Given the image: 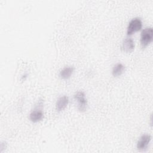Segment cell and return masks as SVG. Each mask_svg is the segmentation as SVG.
<instances>
[{"label": "cell", "mask_w": 153, "mask_h": 153, "mask_svg": "<svg viewBox=\"0 0 153 153\" xmlns=\"http://www.w3.org/2000/svg\"><path fill=\"white\" fill-rule=\"evenodd\" d=\"M142 27V22L139 17H136L130 20L127 27V35L130 36L140 30Z\"/></svg>", "instance_id": "2"}, {"label": "cell", "mask_w": 153, "mask_h": 153, "mask_svg": "<svg viewBox=\"0 0 153 153\" xmlns=\"http://www.w3.org/2000/svg\"><path fill=\"white\" fill-rule=\"evenodd\" d=\"M125 66L121 63H118L115 64L112 68V75L114 77H118L121 76L125 71Z\"/></svg>", "instance_id": "9"}, {"label": "cell", "mask_w": 153, "mask_h": 153, "mask_svg": "<svg viewBox=\"0 0 153 153\" xmlns=\"http://www.w3.org/2000/svg\"><path fill=\"white\" fill-rule=\"evenodd\" d=\"M69 103V98L66 96L60 97L56 103V109L58 112L65 109Z\"/></svg>", "instance_id": "6"}, {"label": "cell", "mask_w": 153, "mask_h": 153, "mask_svg": "<svg viewBox=\"0 0 153 153\" xmlns=\"http://www.w3.org/2000/svg\"><path fill=\"white\" fill-rule=\"evenodd\" d=\"M74 99L78 102V109L80 112H84L87 106V101L85 94L82 91H77L74 96Z\"/></svg>", "instance_id": "3"}, {"label": "cell", "mask_w": 153, "mask_h": 153, "mask_svg": "<svg viewBox=\"0 0 153 153\" xmlns=\"http://www.w3.org/2000/svg\"><path fill=\"white\" fill-rule=\"evenodd\" d=\"M153 30L151 27L145 28L140 34V45L142 48L146 47L152 41Z\"/></svg>", "instance_id": "1"}, {"label": "cell", "mask_w": 153, "mask_h": 153, "mask_svg": "<svg viewBox=\"0 0 153 153\" xmlns=\"http://www.w3.org/2000/svg\"><path fill=\"white\" fill-rule=\"evenodd\" d=\"M7 145H6V143L4 142H2L1 143V146H0V148H1V152H2V149H5Z\"/></svg>", "instance_id": "10"}, {"label": "cell", "mask_w": 153, "mask_h": 153, "mask_svg": "<svg viewBox=\"0 0 153 153\" xmlns=\"http://www.w3.org/2000/svg\"><path fill=\"white\" fill-rule=\"evenodd\" d=\"M121 48L124 52L127 53L133 51L134 49V42L133 39L130 38H126L122 43Z\"/></svg>", "instance_id": "5"}, {"label": "cell", "mask_w": 153, "mask_h": 153, "mask_svg": "<svg viewBox=\"0 0 153 153\" xmlns=\"http://www.w3.org/2000/svg\"><path fill=\"white\" fill-rule=\"evenodd\" d=\"M44 118V112L40 109H35L29 114V119L33 123H37L41 121Z\"/></svg>", "instance_id": "7"}, {"label": "cell", "mask_w": 153, "mask_h": 153, "mask_svg": "<svg viewBox=\"0 0 153 153\" xmlns=\"http://www.w3.org/2000/svg\"><path fill=\"white\" fill-rule=\"evenodd\" d=\"M74 68L72 66H66L63 68L59 73V76L63 79H69L73 74Z\"/></svg>", "instance_id": "8"}, {"label": "cell", "mask_w": 153, "mask_h": 153, "mask_svg": "<svg viewBox=\"0 0 153 153\" xmlns=\"http://www.w3.org/2000/svg\"><path fill=\"white\" fill-rule=\"evenodd\" d=\"M151 136L148 134H144L142 135L138 140L136 147L139 151H145L147 149L148 145L151 140Z\"/></svg>", "instance_id": "4"}]
</instances>
